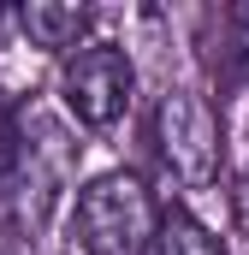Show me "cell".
Returning a JSON list of instances; mask_svg holds the SVG:
<instances>
[{"mask_svg": "<svg viewBox=\"0 0 249 255\" xmlns=\"http://www.w3.org/2000/svg\"><path fill=\"white\" fill-rule=\"evenodd\" d=\"M77 136L30 107V113H12V125L0 136V226L18 238V244H36L60 208V196L71 190V172H77Z\"/></svg>", "mask_w": 249, "mask_h": 255, "instance_id": "6da1fadb", "label": "cell"}, {"mask_svg": "<svg viewBox=\"0 0 249 255\" xmlns=\"http://www.w3.org/2000/svg\"><path fill=\"white\" fill-rule=\"evenodd\" d=\"M142 255H226V244H220L196 214H184V208H160V220H154Z\"/></svg>", "mask_w": 249, "mask_h": 255, "instance_id": "52a82bcc", "label": "cell"}, {"mask_svg": "<svg viewBox=\"0 0 249 255\" xmlns=\"http://www.w3.org/2000/svg\"><path fill=\"white\" fill-rule=\"evenodd\" d=\"M208 65L220 89L249 83V0H232L208 18Z\"/></svg>", "mask_w": 249, "mask_h": 255, "instance_id": "8992f818", "label": "cell"}, {"mask_svg": "<svg viewBox=\"0 0 249 255\" xmlns=\"http://www.w3.org/2000/svg\"><path fill=\"white\" fill-rule=\"evenodd\" d=\"M136 95V65L119 42H83L60 65V107L89 130H113Z\"/></svg>", "mask_w": 249, "mask_h": 255, "instance_id": "277c9868", "label": "cell"}, {"mask_svg": "<svg viewBox=\"0 0 249 255\" xmlns=\"http://www.w3.org/2000/svg\"><path fill=\"white\" fill-rule=\"evenodd\" d=\"M89 24H95V12L71 6V0H30V6L12 12V30L30 48H48V54H77L89 42Z\"/></svg>", "mask_w": 249, "mask_h": 255, "instance_id": "5b68a950", "label": "cell"}, {"mask_svg": "<svg viewBox=\"0 0 249 255\" xmlns=\"http://www.w3.org/2000/svg\"><path fill=\"white\" fill-rule=\"evenodd\" d=\"M160 208L136 172H101L71 202V255H142Z\"/></svg>", "mask_w": 249, "mask_h": 255, "instance_id": "7a4b0ae2", "label": "cell"}, {"mask_svg": "<svg viewBox=\"0 0 249 255\" xmlns=\"http://www.w3.org/2000/svg\"><path fill=\"white\" fill-rule=\"evenodd\" d=\"M6 125H12V101H6V89H0V136H6Z\"/></svg>", "mask_w": 249, "mask_h": 255, "instance_id": "9c48e42d", "label": "cell"}, {"mask_svg": "<svg viewBox=\"0 0 249 255\" xmlns=\"http://www.w3.org/2000/svg\"><path fill=\"white\" fill-rule=\"evenodd\" d=\"M154 154L190 190H208L220 178V166H226V125H220V113H214V101L202 89H166L154 101Z\"/></svg>", "mask_w": 249, "mask_h": 255, "instance_id": "3957f363", "label": "cell"}, {"mask_svg": "<svg viewBox=\"0 0 249 255\" xmlns=\"http://www.w3.org/2000/svg\"><path fill=\"white\" fill-rule=\"evenodd\" d=\"M232 226L249 238V166L238 172V184H232Z\"/></svg>", "mask_w": 249, "mask_h": 255, "instance_id": "ba28073f", "label": "cell"}]
</instances>
